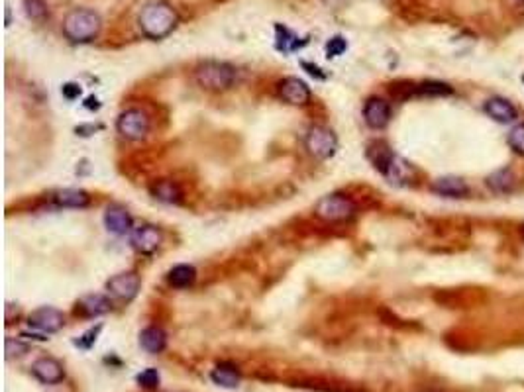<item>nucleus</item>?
Here are the masks:
<instances>
[{
	"instance_id": "1",
	"label": "nucleus",
	"mask_w": 524,
	"mask_h": 392,
	"mask_svg": "<svg viewBox=\"0 0 524 392\" xmlns=\"http://www.w3.org/2000/svg\"><path fill=\"white\" fill-rule=\"evenodd\" d=\"M137 26L147 40L159 42L165 40L177 28L179 14L167 0H151L140 12Z\"/></svg>"
},
{
	"instance_id": "2",
	"label": "nucleus",
	"mask_w": 524,
	"mask_h": 392,
	"mask_svg": "<svg viewBox=\"0 0 524 392\" xmlns=\"http://www.w3.org/2000/svg\"><path fill=\"white\" fill-rule=\"evenodd\" d=\"M100 30H103V18L91 8H73L67 12L61 26L65 38L77 45L95 42Z\"/></svg>"
},
{
	"instance_id": "3",
	"label": "nucleus",
	"mask_w": 524,
	"mask_h": 392,
	"mask_svg": "<svg viewBox=\"0 0 524 392\" xmlns=\"http://www.w3.org/2000/svg\"><path fill=\"white\" fill-rule=\"evenodd\" d=\"M195 81L212 93L228 91L236 83V69L230 63L204 61L195 69Z\"/></svg>"
},
{
	"instance_id": "4",
	"label": "nucleus",
	"mask_w": 524,
	"mask_h": 392,
	"mask_svg": "<svg viewBox=\"0 0 524 392\" xmlns=\"http://www.w3.org/2000/svg\"><path fill=\"white\" fill-rule=\"evenodd\" d=\"M357 206L350 196L342 193H332V195L322 196L315 206V216L320 218L322 222L328 224H340L347 222L356 216Z\"/></svg>"
},
{
	"instance_id": "5",
	"label": "nucleus",
	"mask_w": 524,
	"mask_h": 392,
	"mask_svg": "<svg viewBox=\"0 0 524 392\" xmlns=\"http://www.w3.org/2000/svg\"><path fill=\"white\" fill-rule=\"evenodd\" d=\"M304 147L315 159L326 161L338 151V137L326 126H310L304 135Z\"/></svg>"
},
{
	"instance_id": "6",
	"label": "nucleus",
	"mask_w": 524,
	"mask_h": 392,
	"mask_svg": "<svg viewBox=\"0 0 524 392\" xmlns=\"http://www.w3.org/2000/svg\"><path fill=\"white\" fill-rule=\"evenodd\" d=\"M149 118L144 110L130 108L126 112H122L116 120V130L122 137H126L130 142H142L149 134Z\"/></svg>"
},
{
	"instance_id": "7",
	"label": "nucleus",
	"mask_w": 524,
	"mask_h": 392,
	"mask_svg": "<svg viewBox=\"0 0 524 392\" xmlns=\"http://www.w3.org/2000/svg\"><path fill=\"white\" fill-rule=\"evenodd\" d=\"M140 287H142V280H140V277H137L134 271L118 273V275L106 280L108 294H112L118 300H124V302H132V300L136 299L137 292H140Z\"/></svg>"
},
{
	"instance_id": "8",
	"label": "nucleus",
	"mask_w": 524,
	"mask_h": 392,
	"mask_svg": "<svg viewBox=\"0 0 524 392\" xmlns=\"http://www.w3.org/2000/svg\"><path fill=\"white\" fill-rule=\"evenodd\" d=\"M28 326L38 330L43 336L57 333L65 326V316L61 310L52 308V306H42V308L33 310L28 316Z\"/></svg>"
},
{
	"instance_id": "9",
	"label": "nucleus",
	"mask_w": 524,
	"mask_h": 392,
	"mask_svg": "<svg viewBox=\"0 0 524 392\" xmlns=\"http://www.w3.org/2000/svg\"><path fill=\"white\" fill-rule=\"evenodd\" d=\"M161 241H163V234H161V229L158 226H154V224H142V226H137L132 229V234H130V243H132V248L136 249L137 253H142V255H151V253H156L161 246Z\"/></svg>"
},
{
	"instance_id": "10",
	"label": "nucleus",
	"mask_w": 524,
	"mask_h": 392,
	"mask_svg": "<svg viewBox=\"0 0 524 392\" xmlns=\"http://www.w3.org/2000/svg\"><path fill=\"white\" fill-rule=\"evenodd\" d=\"M364 120L373 130H383L391 122V104L385 98L371 96L364 104Z\"/></svg>"
},
{
	"instance_id": "11",
	"label": "nucleus",
	"mask_w": 524,
	"mask_h": 392,
	"mask_svg": "<svg viewBox=\"0 0 524 392\" xmlns=\"http://www.w3.org/2000/svg\"><path fill=\"white\" fill-rule=\"evenodd\" d=\"M279 96L283 98L287 104L293 106H304L310 103L313 93L308 89V84L297 79V77H287L283 81H279Z\"/></svg>"
},
{
	"instance_id": "12",
	"label": "nucleus",
	"mask_w": 524,
	"mask_h": 392,
	"mask_svg": "<svg viewBox=\"0 0 524 392\" xmlns=\"http://www.w3.org/2000/svg\"><path fill=\"white\" fill-rule=\"evenodd\" d=\"M32 375L42 384H59L65 381V369L61 363L53 357H40L32 363Z\"/></svg>"
},
{
	"instance_id": "13",
	"label": "nucleus",
	"mask_w": 524,
	"mask_h": 392,
	"mask_svg": "<svg viewBox=\"0 0 524 392\" xmlns=\"http://www.w3.org/2000/svg\"><path fill=\"white\" fill-rule=\"evenodd\" d=\"M105 226L114 236H126L134 229V220L126 208L120 204H110L105 212Z\"/></svg>"
},
{
	"instance_id": "14",
	"label": "nucleus",
	"mask_w": 524,
	"mask_h": 392,
	"mask_svg": "<svg viewBox=\"0 0 524 392\" xmlns=\"http://www.w3.org/2000/svg\"><path fill=\"white\" fill-rule=\"evenodd\" d=\"M485 112L499 124H513L518 118V110L509 98L503 96H491L485 100Z\"/></svg>"
},
{
	"instance_id": "15",
	"label": "nucleus",
	"mask_w": 524,
	"mask_h": 392,
	"mask_svg": "<svg viewBox=\"0 0 524 392\" xmlns=\"http://www.w3.org/2000/svg\"><path fill=\"white\" fill-rule=\"evenodd\" d=\"M432 190L446 198H463L470 195V185L460 176H440L432 183Z\"/></svg>"
},
{
	"instance_id": "16",
	"label": "nucleus",
	"mask_w": 524,
	"mask_h": 392,
	"mask_svg": "<svg viewBox=\"0 0 524 392\" xmlns=\"http://www.w3.org/2000/svg\"><path fill=\"white\" fill-rule=\"evenodd\" d=\"M487 186L491 188L493 193H497V195H511L516 190V186H518V179L514 175L513 169H509V167H503V169H497L495 173L487 176Z\"/></svg>"
},
{
	"instance_id": "17",
	"label": "nucleus",
	"mask_w": 524,
	"mask_h": 392,
	"mask_svg": "<svg viewBox=\"0 0 524 392\" xmlns=\"http://www.w3.org/2000/svg\"><path fill=\"white\" fill-rule=\"evenodd\" d=\"M140 347L149 355H158L167 347V333L158 326H149L140 333Z\"/></svg>"
},
{
	"instance_id": "18",
	"label": "nucleus",
	"mask_w": 524,
	"mask_h": 392,
	"mask_svg": "<svg viewBox=\"0 0 524 392\" xmlns=\"http://www.w3.org/2000/svg\"><path fill=\"white\" fill-rule=\"evenodd\" d=\"M77 306H79L83 316L96 318V316H103L106 312H110L112 310V302L105 294H87V296L79 300Z\"/></svg>"
},
{
	"instance_id": "19",
	"label": "nucleus",
	"mask_w": 524,
	"mask_h": 392,
	"mask_svg": "<svg viewBox=\"0 0 524 392\" xmlns=\"http://www.w3.org/2000/svg\"><path fill=\"white\" fill-rule=\"evenodd\" d=\"M53 202L59 208H87L91 196L81 188H63L53 195Z\"/></svg>"
},
{
	"instance_id": "20",
	"label": "nucleus",
	"mask_w": 524,
	"mask_h": 392,
	"mask_svg": "<svg viewBox=\"0 0 524 392\" xmlns=\"http://www.w3.org/2000/svg\"><path fill=\"white\" fill-rule=\"evenodd\" d=\"M210 381L224 389H236L241 381V375L236 365L230 363H220L218 367H214L210 372Z\"/></svg>"
},
{
	"instance_id": "21",
	"label": "nucleus",
	"mask_w": 524,
	"mask_h": 392,
	"mask_svg": "<svg viewBox=\"0 0 524 392\" xmlns=\"http://www.w3.org/2000/svg\"><path fill=\"white\" fill-rule=\"evenodd\" d=\"M149 190H151L154 198H158L159 202H165V204H179V202L183 200V193H181V188H179L177 183L167 181V179L156 181Z\"/></svg>"
},
{
	"instance_id": "22",
	"label": "nucleus",
	"mask_w": 524,
	"mask_h": 392,
	"mask_svg": "<svg viewBox=\"0 0 524 392\" xmlns=\"http://www.w3.org/2000/svg\"><path fill=\"white\" fill-rule=\"evenodd\" d=\"M275 45H277V50L279 52H283V53H293L297 52V50H301L303 45H306L308 43V40H304V42H299L301 38L297 36V33H293V31L289 30V28H285V26H281V24H277L275 26Z\"/></svg>"
},
{
	"instance_id": "23",
	"label": "nucleus",
	"mask_w": 524,
	"mask_h": 392,
	"mask_svg": "<svg viewBox=\"0 0 524 392\" xmlns=\"http://www.w3.org/2000/svg\"><path fill=\"white\" fill-rule=\"evenodd\" d=\"M197 280V269L193 265H177L169 271L167 282L175 289H189Z\"/></svg>"
},
{
	"instance_id": "24",
	"label": "nucleus",
	"mask_w": 524,
	"mask_h": 392,
	"mask_svg": "<svg viewBox=\"0 0 524 392\" xmlns=\"http://www.w3.org/2000/svg\"><path fill=\"white\" fill-rule=\"evenodd\" d=\"M24 12L33 22H43L50 18V8L45 0H24Z\"/></svg>"
},
{
	"instance_id": "25",
	"label": "nucleus",
	"mask_w": 524,
	"mask_h": 392,
	"mask_svg": "<svg viewBox=\"0 0 524 392\" xmlns=\"http://www.w3.org/2000/svg\"><path fill=\"white\" fill-rule=\"evenodd\" d=\"M417 93L424 94V96H450V94H454V89L442 81H424L417 86Z\"/></svg>"
},
{
	"instance_id": "26",
	"label": "nucleus",
	"mask_w": 524,
	"mask_h": 392,
	"mask_svg": "<svg viewBox=\"0 0 524 392\" xmlns=\"http://www.w3.org/2000/svg\"><path fill=\"white\" fill-rule=\"evenodd\" d=\"M507 144L513 149L514 153L523 155L524 157V122L516 124L507 135Z\"/></svg>"
},
{
	"instance_id": "27",
	"label": "nucleus",
	"mask_w": 524,
	"mask_h": 392,
	"mask_svg": "<svg viewBox=\"0 0 524 392\" xmlns=\"http://www.w3.org/2000/svg\"><path fill=\"white\" fill-rule=\"evenodd\" d=\"M136 382L142 389H146V391H156L159 386L158 369H146V371H142L136 377Z\"/></svg>"
},
{
	"instance_id": "28",
	"label": "nucleus",
	"mask_w": 524,
	"mask_h": 392,
	"mask_svg": "<svg viewBox=\"0 0 524 392\" xmlns=\"http://www.w3.org/2000/svg\"><path fill=\"white\" fill-rule=\"evenodd\" d=\"M324 50L328 57H340L347 52V40L344 36H334L326 42Z\"/></svg>"
},
{
	"instance_id": "29",
	"label": "nucleus",
	"mask_w": 524,
	"mask_h": 392,
	"mask_svg": "<svg viewBox=\"0 0 524 392\" xmlns=\"http://www.w3.org/2000/svg\"><path fill=\"white\" fill-rule=\"evenodd\" d=\"M30 351V345L24 343L22 340H14V338H8L6 340V359H14V357H22Z\"/></svg>"
},
{
	"instance_id": "30",
	"label": "nucleus",
	"mask_w": 524,
	"mask_h": 392,
	"mask_svg": "<svg viewBox=\"0 0 524 392\" xmlns=\"http://www.w3.org/2000/svg\"><path fill=\"white\" fill-rule=\"evenodd\" d=\"M98 331H100V326L96 328V330H91L84 333L83 338H79V341H75V345H79V347H83V349H89L93 343L96 341V336H98Z\"/></svg>"
},
{
	"instance_id": "31",
	"label": "nucleus",
	"mask_w": 524,
	"mask_h": 392,
	"mask_svg": "<svg viewBox=\"0 0 524 392\" xmlns=\"http://www.w3.org/2000/svg\"><path fill=\"white\" fill-rule=\"evenodd\" d=\"M61 93H63L65 98H69V100H73V98H77L79 94H81V89L77 86V84L73 83H69V84H65L63 89H61Z\"/></svg>"
},
{
	"instance_id": "32",
	"label": "nucleus",
	"mask_w": 524,
	"mask_h": 392,
	"mask_svg": "<svg viewBox=\"0 0 524 392\" xmlns=\"http://www.w3.org/2000/svg\"><path fill=\"white\" fill-rule=\"evenodd\" d=\"M303 67L306 69V71L310 73L313 77H316V79H326V75L324 73H320V67H316V65H313V63H303Z\"/></svg>"
},
{
	"instance_id": "33",
	"label": "nucleus",
	"mask_w": 524,
	"mask_h": 392,
	"mask_svg": "<svg viewBox=\"0 0 524 392\" xmlns=\"http://www.w3.org/2000/svg\"><path fill=\"white\" fill-rule=\"evenodd\" d=\"M6 26H10V8L6 6Z\"/></svg>"
},
{
	"instance_id": "34",
	"label": "nucleus",
	"mask_w": 524,
	"mask_h": 392,
	"mask_svg": "<svg viewBox=\"0 0 524 392\" xmlns=\"http://www.w3.org/2000/svg\"><path fill=\"white\" fill-rule=\"evenodd\" d=\"M514 2H518V4H523L524 6V0H514Z\"/></svg>"
},
{
	"instance_id": "35",
	"label": "nucleus",
	"mask_w": 524,
	"mask_h": 392,
	"mask_svg": "<svg viewBox=\"0 0 524 392\" xmlns=\"http://www.w3.org/2000/svg\"><path fill=\"white\" fill-rule=\"evenodd\" d=\"M521 234H523V238H524V226H523V229H521Z\"/></svg>"
},
{
	"instance_id": "36",
	"label": "nucleus",
	"mask_w": 524,
	"mask_h": 392,
	"mask_svg": "<svg viewBox=\"0 0 524 392\" xmlns=\"http://www.w3.org/2000/svg\"><path fill=\"white\" fill-rule=\"evenodd\" d=\"M426 392H438V391H426Z\"/></svg>"
}]
</instances>
